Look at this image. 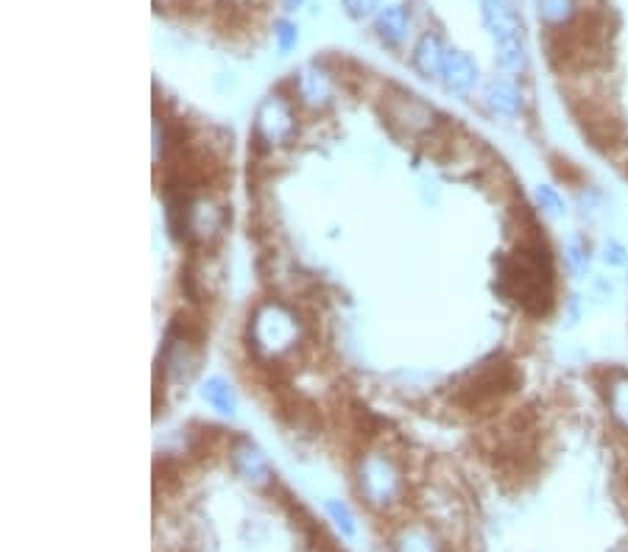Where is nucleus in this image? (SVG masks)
Masks as SVG:
<instances>
[{
	"instance_id": "17",
	"label": "nucleus",
	"mask_w": 628,
	"mask_h": 552,
	"mask_svg": "<svg viewBox=\"0 0 628 552\" xmlns=\"http://www.w3.org/2000/svg\"><path fill=\"white\" fill-rule=\"evenodd\" d=\"M397 552H439V547H436V541H433L430 533L419 530V527H411L397 541Z\"/></svg>"
},
{
	"instance_id": "1",
	"label": "nucleus",
	"mask_w": 628,
	"mask_h": 552,
	"mask_svg": "<svg viewBox=\"0 0 628 552\" xmlns=\"http://www.w3.org/2000/svg\"><path fill=\"white\" fill-rule=\"evenodd\" d=\"M302 341V321L291 307L280 302H263L249 321V346L263 360H280L291 355Z\"/></svg>"
},
{
	"instance_id": "4",
	"label": "nucleus",
	"mask_w": 628,
	"mask_h": 552,
	"mask_svg": "<svg viewBox=\"0 0 628 552\" xmlns=\"http://www.w3.org/2000/svg\"><path fill=\"white\" fill-rule=\"evenodd\" d=\"M296 134V112L294 104L280 95V92H271L266 95L257 112H254V137L257 143H263L266 148H282L294 140Z\"/></svg>"
},
{
	"instance_id": "13",
	"label": "nucleus",
	"mask_w": 628,
	"mask_h": 552,
	"mask_svg": "<svg viewBox=\"0 0 628 552\" xmlns=\"http://www.w3.org/2000/svg\"><path fill=\"white\" fill-rule=\"evenodd\" d=\"M232 463L241 474L243 480H249L254 486H263L268 480V463L263 458V452L254 447L252 441H241L235 452H232Z\"/></svg>"
},
{
	"instance_id": "21",
	"label": "nucleus",
	"mask_w": 628,
	"mask_h": 552,
	"mask_svg": "<svg viewBox=\"0 0 628 552\" xmlns=\"http://www.w3.org/2000/svg\"><path fill=\"white\" fill-rule=\"evenodd\" d=\"M536 201H539V207L550 215H562L564 212V201L562 196L550 187V184H542V187H536Z\"/></svg>"
},
{
	"instance_id": "24",
	"label": "nucleus",
	"mask_w": 628,
	"mask_h": 552,
	"mask_svg": "<svg viewBox=\"0 0 628 552\" xmlns=\"http://www.w3.org/2000/svg\"><path fill=\"white\" fill-rule=\"evenodd\" d=\"M327 508H330V513H333L335 522H338V525L344 527V530H352V519H349V513H347V508H344V505H338V502H330Z\"/></svg>"
},
{
	"instance_id": "25",
	"label": "nucleus",
	"mask_w": 628,
	"mask_h": 552,
	"mask_svg": "<svg viewBox=\"0 0 628 552\" xmlns=\"http://www.w3.org/2000/svg\"><path fill=\"white\" fill-rule=\"evenodd\" d=\"M299 3H302V0H282V6H285L288 12H294V9H296V6H299Z\"/></svg>"
},
{
	"instance_id": "14",
	"label": "nucleus",
	"mask_w": 628,
	"mask_h": 552,
	"mask_svg": "<svg viewBox=\"0 0 628 552\" xmlns=\"http://www.w3.org/2000/svg\"><path fill=\"white\" fill-rule=\"evenodd\" d=\"M201 399L221 416H235L238 410V394L224 377H207L201 385Z\"/></svg>"
},
{
	"instance_id": "5",
	"label": "nucleus",
	"mask_w": 628,
	"mask_h": 552,
	"mask_svg": "<svg viewBox=\"0 0 628 552\" xmlns=\"http://www.w3.org/2000/svg\"><path fill=\"white\" fill-rule=\"evenodd\" d=\"M224 224H227V212L213 196L190 198L188 207L182 212V226L190 240H196V243H210L213 237L221 235Z\"/></svg>"
},
{
	"instance_id": "23",
	"label": "nucleus",
	"mask_w": 628,
	"mask_h": 552,
	"mask_svg": "<svg viewBox=\"0 0 628 552\" xmlns=\"http://www.w3.org/2000/svg\"><path fill=\"white\" fill-rule=\"evenodd\" d=\"M603 263L623 268V265H628V251L623 249L617 240H606V243H603Z\"/></svg>"
},
{
	"instance_id": "9",
	"label": "nucleus",
	"mask_w": 628,
	"mask_h": 552,
	"mask_svg": "<svg viewBox=\"0 0 628 552\" xmlns=\"http://www.w3.org/2000/svg\"><path fill=\"white\" fill-rule=\"evenodd\" d=\"M162 368H165V377L168 382H185L190 380V374L196 371V349L193 343L182 335H168L165 343V352H162Z\"/></svg>"
},
{
	"instance_id": "20",
	"label": "nucleus",
	"mask_w": 628,
	"mask_h": 552,
	"mask_svg": "<svg viewBox=\"0 0 628 552\" xmlns=\"http://www.w3.org/2000/svg\"><path fill=\"white\" fill-rule=\"evenodd\" d=\"M151 132H154L151 154H154V162L160 165L162 159L168 157V148H171V134H168V126H165V120L162 118H154V123H151Z\"/></svg>"
},
{
	"instance_id": "16",
	"label": "nucleus",
	"mask_w": 628,
	"mask_h": 552,
	"mask_svg": "<svg viewBox=\"0 0 628 552\" xmlns=\"http://www.w3.org/2000/svg\"><path fill=\"white\" fill-rule=\"evenodd\" d=\"M539 20L550 28L567 26L575 17V0H534Z\"/></svg>"
},
{
	"instance_id": "12",
	"label": "nucleus",
	"mask_w": 628,
	"mask_h": 552,
	"mask_svg": "<svg viewBox=\"0 0 628 552\" xmlns=\"http://www.w3.org/2000/svg\"><path fill=\"white\" fill-rule=\"evenodd\" d=\"M483 98H486V106L495 112V115H503V118H517L522 112V92L520 87L514 84V81L503 79V76H497L486 84V92H483Z\"/></svg>"
},
{
	"instance_id": "8",
	"label": "nucleus",
	"mask_w": 628,
	"mask_h": 552,
	"mask_svg": "<svg viewBox=\"0 0 628 552\" xmlns=\"http://www.w3.org/2000/svg\"><path fill=\"white\" fill-rule=\"evenodd\" d=\"M450 56V48L444 45L436 31H428L422 34L414 45V53H411V65L422 76V79H441V70H444V62Z\"/></svg>"
},
{
	"instance_id": "3",
	"label": "nucleus",
	"mask_w": 628,
	"mask_h": 552,
	"mask_svg": "<svg viewBox=\"0 0 628 552\" xmlns=\"http://www.w3.org/2000/svg\"><path fill=\"white\" fill-rule=\"evenodd\" d=\"M358 486L369 505L386 508L400 497L402 474L386 452H366L358 463Z\"/></svg>"
},
{
	"instance_id": "22",
	"label": "nucleus",
	"mask_w": 628,
	"mask_h": 552,
	"mask_svg": "<svg viewBox=\"0 0 628 552\" xmlns=\"http://www.w3.org/2000/svg\"><path fill=\"white\" fill-rule=\"evenodd\" d=\"M341 3H344L349 17H355V20L380 12V0H341Z\"/></svg>"
},
{
	"instance_id": "18",
	"label": "nucleus",
	"mask_w": 628,
	"mask_h": 552,
	"mask_svg": "<svg viewBox=\"0 0 628 552\" xmlns=\"http://www.w3.org/2000/svg\"><path fill=\"white\" fill-rule=\"evenodd\" d=\"M564 260L570 265V271L573 274H584L589 268V257H587V249L581 246V240L578 237H570L567 240V246H564Z\"/></svg>"
},
{
	"instance_id": "10",
	"label": "nucleus",
	"mask_w": 628,
	"mask_h": 552,
	"mask_svg": "<svg viewBox=\"0 0 628 552\" xmlns=\"http://www.w3.org/2000/svg\"><path fill=\"white\" fill-rule=\"evenodd\" d=\"M296 92H299V101L305 106L324 109L333 98V81L319 67H302L299 76H296Z\"/></svg>"
},
{
	"instance_id": "15",
	"label": "nucleus",
	"mask_w": 628,
	"mask_h": 552,
	"mask_svg": "<svg viewBox=\"0 0 628 552\" xmlns=\"http://www.w3.org/2000/svg\"><path fill=\"white\" fill-rule=\"evenodd\" d=\"M606 405H609V413L612 419L617 421L620 430L628 433V377L626 374H617L606 385Z\"/></svg>"
},
{
	"instance_id": "2",
	"label": "nucleus",
	"mask_w": 628,
	"mask_h": 552,
	"mask_svg": "<svg viewBox=\"0 0 628 552\" xmlns=\"http://www.w3.org/2000/svg\"><path fill=\"white\" fill-rule=\"evenodd\" d=\"M481 14L486 31L495 42V62L500 70L520 76L528 67V51L522 40V20L517 0H481Z\"/></svg>"
},
{
	"instance_id": "6",
	"label": "nucleus",
	"mask_w": 628,
	"mask_h": 552,
	"mask_svg": "<svg viewBox=\"0 0 628 552\" xmlns=\"http://www.w3.org/2000/svg\"><path fill=\"white\" fill-rule=\"evenodd\" d=\"M386 118L394 129L419 137V134H428L436 123V115L428 104H422L414 95H391L386 98Z\"/></svg>"
},
{
	"instance_id": "19",
	"label": "nucleus",
	"mask_w": 628,
	"mask_h": 552,
	"mask_svg": "<svg viewBox=\"0 0 628 552\" xmlns=\"http://www.w3.org/2000/svg\"><path fill=\"white\" fill-rule=\"evenodd\" d=\"M274 40H277V48L280 53H291L299 42V28L291 20H277L274 23Z\"/></svg>"
},
{
	"instance_id": "7",
	"label": "nucleus",
	"mask_w": 628,
	"mask_h": 552,
	"mask_svg": "<svg viewBox=\"0 0 628 552\" xmlns=\"http://www.w3.org/2000/svg\"><path fill=\"white\" fill-rule=\"evenodd\" d=\"M439 81L444 84V90L453 92V95H469L481 84V67L469 53L450 51Z\"/></svg>"
},
{
	"instance_id": "11",
	"label": "nucleus",
	"mask_w": 628,
	"mask_h": 552,
	"mask_svg": "<svg viewBox=\"0 0 628 552\" xmlns=\"http://www.w3.org/2000/svg\"><path fill=\"white\" fill-rule=\"evenodd\" d=\"M375 31L380 40L391 45V48H400L402 42L408 40L411 34V14L400 3H391V6H383L380 12L375 14Z\"/></svg>"
}]
</instances>
